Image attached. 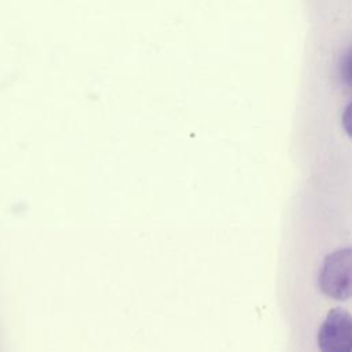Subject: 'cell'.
<instances>
[{"label":"cell","instance_id":"6da1fadb","mask_svg":"<svg viewBox=\"0 0 352 352\" xmlns=\"http://www.w3.org/2000/svg\"><path fill=\"white\" fill-rule=\"evenodd\" d=\"M318 283L329 298L342 301L352 297V248L337 249L324 257Z\"/></svg>","mask_w":352,"mask_h":352},{"label":"cell","instance_id":"7a4b0ae2","mask_svg":"<svg viewBox=\"0 0 352 352\" xmlns=\"http://www.w3.org/2000/svg\"><path fill=\"white\" fill-rule=\"evenodd\" d=\"M320 352H352V315L341 308H331L318 331Z\"/></svg>","mask_w":352,"mask_h":352},{"label":"cell","instance_id":"3957f363","mask_svg":"<svg viewBox=\"0 0 352 352\" xmlns=\"http://www.w3.org/2000/svg\"><path fill=\"white\" fill-rule=\"evenodd\" d=\"M337 73L341 85L352 92V44L341 54L337 65Z\"/></svg>","mask_w":352,"mask_h":352},{"label":"cell","instance_id":"277c9868","mask_svg":"<svg viewBox=\"0 0 352 352\" xmlns=\"http://www.w3.org/2000/svg\"><path fill=\"white\" fill-rule=\"evenodd\" d=\"M341 124L345 133L352 139V102L348 103V106L344 109L341 116Z\"/></svg>","mask_w":352,"mask_h":352}]
</instances>
